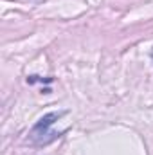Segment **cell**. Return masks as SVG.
I'll return each instance as SVG.
<instances>
[{"label": "cell", "mask_w": 153, "mask_h": 155, "mask_svg": "<svg viewBox=\"0 0 153 155\" xmlns=\"http://www.w3.org/2000/svg\"><path fill=\"white\" fill-rule=\"evenodd\" d=\"M61 116H65V112H50V114H45V116L33 126V130H31V139H33L34 143L43 144V135L47 134V128H49L50 124H54Z\"/></svg>", "instance_id": "cell-1"}, {"label": "cell", "mask_w": 153, "mask_h": 155, "mask_svg": "<svg viewBox=\"0 0 153 155\" xmlns=\"http://www.w3.org/2000/svg\"><path fill=\"white\" fill-rule=\"evenodd\" d=\"M151 58H153V51H151Z\"/></svg>", "instance_id": "cell-2"}]
</instances>
